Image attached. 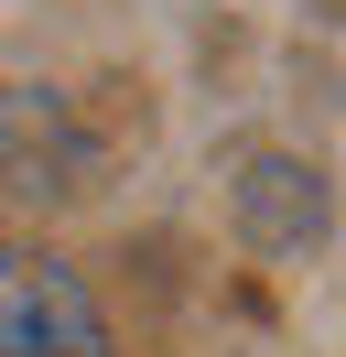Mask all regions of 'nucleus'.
<instances>
[{"label":"nucleus","mask_w":346,"mask_h":357,"mask_svg":"<svg viewBox=\"0 0 346 357\" xmlns=\"http://www.w3.org/2000/svg\"><path fill=\"white\" fill-rule=\"evenodd\" d=\"M0 357H98V314L54 260L0 249Z\"/></svg>","instance_id":"f257e3e1"}]
</instances>
